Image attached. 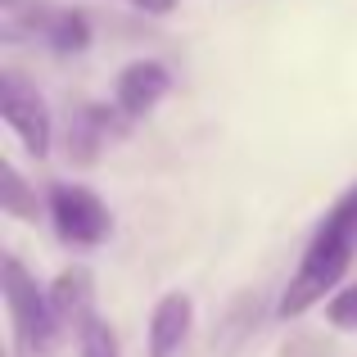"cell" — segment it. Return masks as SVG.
<instances>
[{
    "label": "cell",
    "instance_id": "8fae6325",
    "mask_svg": "<svg viewBox=\"0 0 357 357\" xmlns=\"http://www.w3.org/2000/svg\"><path fill=\"white\" fill-rule=\"evenodd\" d=\"M326 312H331V321L340 326V331H353V326H357V285L340 289V294L326 303Z\"/></svg>",
    "mask_w": 357,
    "mask_h": 357
},
{
    "label": "cell",
    "instance_id": "30bf717a",
    "mask_svg": "<svg viewBox=\"0 0 357 357\" xmlns=\"http://www.w3.org/2000/svg\"><path fill=\"white\" fill-rule=\"evenodd\" d=\"M77 357H118V335H114V326L100 321V317H91V321L82 326Z\"/></svg>",
    "mask_w": 357,
    "mask_h": 357
},
{
    "label": "cell",
    "instance_id": "52a82bcc",
    "mask_svg": "<svg viewBox=\"0 0 357 357\" xmlns=\"http://www.w3.org/2000/svg\"><path fill=\"white\" fill-rule=\"evenodd\" d=\"M190 321H195L190 294H163L158 298L154 317H149V357H172L185 344V335H190Z\"/></svg>",
    "mask_w": 357,
    "mask_h": 357
},
{
    "label": "cell",
    "instance_id": "7c38bea8",
    "mask_svg": "<svg viewBox=\"0 0 357 357\" xmlns=\"http://www.w3.org/2000/svg\"><path fill=\"white\" fill-rule=\"evenodd\" d=\"M136 9H145V14H172L176 0H131Z\"/></svg>",
    "mask_w": 357,
    "mask_h": 357
},
{
    "label": "cell",
    "instance_id": "5b68a950",
    "mask_svg": "<svg viewBox=\"0 0 357 357\" xmlns=\"http://www.w3.org/2000/svg\"><path fill=\"white\" fill-rule=\"evenodd\" d=\"M167 86H172V73H167L163 63L136 59V63H127V68L118 73V109L131 114V118H140L167 96Z\"/></svg>",
    "mask_w": 357,
    "mask_h": 357
},
{
    "label": "cell",
    "instance_id": "6da1fadb",
    "mask_svg": "<svg viewBox=\"0 0 357 357\" xmlns=\"http://www.w3.org/2000/svg\"><path fill=\"white\" fill-rule=\"evenodd\" d=\"M353 244H357V185L335 204L331 218L321 222V231L312 236L303 262H298V271H294V280H289V289L280 294L276 312L280 317H303L312 303H321L326 289H335L344 280V271H349Z\"/></svg>",
    "mask_w": 357,
    "mask_h": 357
},
{
    "label": "cell",
    "instance_id": "ba28073f",
    "mask_svg": "<svg viewBox=\"0 0 357 357\" xmlns=\"http://www.w3.org/2000/svg\"><path fill=\"white\" fill-rule=\"evenodd\" d=\"M45 36H50L54 50H86L91 41V27L77 9H59L54 18H45Z\"/></svg>",
    "mask_w": 357,
    "mask_h": 357
},
{
    "label": "cell",
    "instance_id": "8992f818",
    "mask_svg": "<svg viewBox=\"0 0 357 357\" xmlns=\"http://www.w3.org/2000/svg\"><path fill=\"white\" fill-rule=\"evenodd\" d=\"M45 294H50V312L59 326H77L82 331L96 317V280H91L86 267H63Z\"/></svg>",
    "mask_w": 357,
    "mask_h": 357
},
{
    "label": "cell",
    "instance_id": "3957f363",
    "mask_svg": "<svg viewBox=\"0 0 357 357\" xmlns=\"http://www.w3.org/2000/svg\"><path fill=\"white\" fill-rule=\"evenodd\" d=\"M0 118L18 131L27 154L36 158L50 154V109H45L41 91L27 86L18 73H0Z\"/></svg>",
    "mask_w": 357,
    "mask_h": 357
},
{
    "label": "cell",
    "instance_id": "7a4b0ae2",
    "mask_svg": "<svg viewBox=\"0 0 357 357\" xmlns=\"http://www.w3.org/2000/svg\"><path fill=\"white\" fill-rule=\"evenodd\" d=\"M0 285H5V307H9V326H14L18 344L27 353H45L59 335V321L50 312V294L36 289V280L27 276V267L18 258H5Z\"/></svg>",
    "mask_w": 357,
    "mask_h": 357
},
{
    "label": "cell",
    "instance_id": "9c48e42d",
    "mask_svg": "<svg viewBox=\"0 0 357 357\" xmlns=\"http://www.w3.org/2000/svg\"><path fill=\"white\" fill-rule=\"evenodd\" d=\"M0 204H5L14 218H36V199L27 195L23 176L14 172V163H0Z\"/></svg>",
    "mask_w": 357,
    "mask_h": 357
},
{
    "label": "cell",
    "instance_id": "277c9868",
    "mask_svg": "<svg viewBox=\"0 0 357 357\" xmlns=\"http://www.w3.org/2000/svg\"><path fill=\"white\" fill-rule=\"evenodd\" d=\"M50 218H54V231L68 244H100L114 231L109 208L86 185H54L50 190Z\"/></svg>",
    "mask_w": 357,
    "mask_h": 357
}]
</instances>
